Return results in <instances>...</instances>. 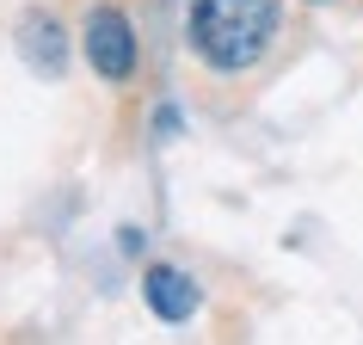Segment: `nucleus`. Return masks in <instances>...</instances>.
I'll use <instances>...</instances> for the list:
<instances>
[{
    "mask_svg": "<svg viewBox=\"0 0 363 345\" xmlns=\"http://www.w3.org/2000/svg\"><path fill=\"white\" fill-rule=\"evenodd\" d=\"M277 25H284L277 0H197L191 6V50L216 75H247L252 62H265Z\"/></svg>",
    "mask_w": 363,
    "mask_h": 345,
    "instance_id": "nucleus-1",
    "label": "nucleus"
},
{
    "mask_svg": "<svg viewBox=\"0 0 363 345\" xmlns=\"http://www.w3.org/2000/svg\"><path fill=\"white\" fill-rule=\"evenodd\" d=\"M80 50L93 62V75L111 80V87H123V80L135 75V31H130V19H123L117 6H93V13H86Z\"/></svg>",
    "mask_w": 363,
    "mask_h": 345,
    "instance_id": "nucleus-2",
    "label": "nucleus"
},
{
    "mask_svg": "<svg viewBox=\"0 0 363 345\" xmlns=\"http://www.w3.org/2000/svg\"><path fill=\"white\" fill-rule=\"evenodd\" d=\"M142 296H148V308L160 314V321H191L197 302H203L197 278H191V271H179V265H148V271H142Z\"/></svg>",
    "mask_w": 363,
    "mask_h": 345,
    "instance_id": "nucleus-3",
    "label": "nucleus"
},
{
    "mask_svg": "<svg viewBox=\"0 0 363 345\" xmlns=\"http://www.w3.org/2000/svg\"><path fill=\"white\" fill-rule=\"evenodd\" d=\"M19 56L31 75H62V62H68V38H62V25L50 13H25L19 19Z\"/></svg>",
    "mask_w": 363,
    "mask_h": 345,
    "instance_id": "nucleus-4",
    "label": "nucleus"
},
{
    "mask_svg": "<svg viewBox=\"0 0 363 345\" xmlns=\"http://www.w3.org/2000/svg\"><path fill=\"white\" fill-rule=\"evenodd\" d=\"M308 6H333V0H308Z\"/></svg>",
    "mask_w": 363,
    "mask_h": 345,
    "instance_id": "nucleus-5",
    "label": "nucleus"
}]
</instances>
